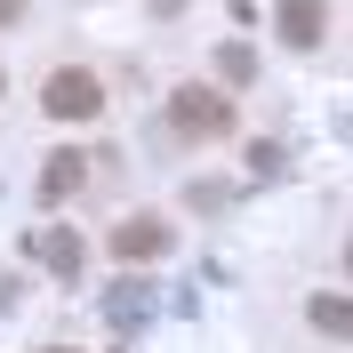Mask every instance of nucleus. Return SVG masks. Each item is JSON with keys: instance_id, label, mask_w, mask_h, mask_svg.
<instances>
[{"instance_id": "2", "label": "nucleus", "mask_w": 353, "mask_h": 353, "mask_svg": "<svg viewBox=\"0 0 353 353\" xmlns=\"http://www.w3.org/2000/svg\"><path fill=\"white\" fill-rule=\"evenodd\" d=\"M41 105L57 112V121H97V112H105V88H97V72L65 65V72H48V88H41Z\"/></svg>"}, {"instance_id": "6", "label": "nucleus", "mask_w": 353, "mask_h": 353, "mask_svg": "<svg viewBox=\"0 0 353 353\" xmlns=\"http://www.w3.org/2000/svg\"><path fill=\"white\" fill-rule=\"evenodd\" d=\"M321 24H330L321 0H281V8H273V32H281L289 48H321Z\"/></svg>"}, {"instance_id": "8", "label": "nucleus", "mask_w": 353, "mask_h": 353, "mask_svg": "<svg viewBox=\"0 0 353 353\" xmlns=\"http://www.w3.org/2000/svg\"><path fill=\"white\" fill-rule=\"evenodd\" d=\"M305 313H313V330H321V337H353V297H337V289H321Z\"/></svg>"}, {"instance_id": "7", "label": "nucleus", "mask_w": 353, "mask_h": 353, "mask_svg": "<svg viewBox=\"0 0 353 353\" xmlns=\"http://www.w3.org/2000/svg\"><path fill=\"white\" fill-rule=\"evenodd\" d=\"M81 185H88V153H48V169H41V209L72 201Z\"/></svg>"}, {"instance_id": "10", "label": "nucleus", "mask_w": 353, "mask_h": 353, "mask_svg": "<svg viewBox=\"0 0 353 353\" xmlns=\"http://www.w3.org/2000/svg\"><path fill=\"white\" fill-rule=\"evenodd\" d=\"M8 305H17V273H0V313H8Z\"/></svg>"}, {"instance_id": "13", "label": "nucleus", "mask_w": 353, "mask_h": 353, "mask_svg": "<svg viewBox=\"0 0 353 353\" xmlns=\"http://www.w3.org/2000/svg\"><path fill=\"white\" fill-rule=\"evenodd\" d=\"M48 353H72V345H48Z\"/></svg>"}, {"instance_id": "9", "label": "nucleus", "mask_w": 353, "mask_h": 353, "mask_svg": "<svg viewBox=\"0 0 353 353\" xmlns=\"http://www.w3.org/2000/svg\"><path fill=\"white\" fill-rule=\"evenodd\" d=\"M217 72H225V88H249V81H257V48H249V41H225L217 48Z\"/></svg>"}, {"instance_id": "3", "label": "nucleus", "mask_w": 353, "mask_h": 353, "mask_svg": "<svg viewBox=\"0 0 353 353\" xmlns=\"http://www.w3.org/2000/svg\"><path fill=\"white\" fill-rule=\"evenodd\" d=\"M32 257L48 265V273H57V281L65 289H81V273H88V257H81V233H72V225H41V233H32Z\"/></svg>"}, {"instance_id": "12", "label": "nucleus", "mask_w": 353, "mask_h": 353, "mask_svg": "<svg viewBox=\"0 0 353 353\" xmlns=\"http://www.w3.org/2000/svg\"><path fill=\"white\" fill-rule=\"evenodd\" d=\"M345 273H353V241H345Z\"/></svg>"}, {"instance_id": "11", "label": "nucleus", "mask_w": 353, "mask_h": 353, "mask_svg": "<svg viewBox=\"0 0 353 353\" xmlns=\"http://www.w3.org/2000/svg\"><path fill=\"white\" fill-rule=\"evenodd\" d=\"M24 17V0H0V24H17Z\"/></svg>"}, {"instance_id": "14", "label": "nucleus", "mask_w": 353, "mask_h": 353, "mask_svg": "<svg viewBox=\"0 0 353 353\" xmlns=\"http://www.w3.org/2000/svg\"><path fill=\"white\" fill-rule=\"evenodd\" d=\"M0 88H8V81H0Z\"/></svg>"}, {"instance_id": "4", "label": "nucleus", "mask_w": 353, "mask_h": 353, "mask_svg": "<svg viewBox=\"0 0 353 353\" xmlns=\"http://www.w3.org/2000/svg\"><path fill=\"white\" fill-rule=\"evenodd\" d=\"M169 249H176V233H169V225H161V217H121V225H112V257H169Z\"/></svg>"}, {"instance_id": "5", "label": "nucleus", "mask_w": 353, "mask_h": 353, "mask_svg": "<svg viewBox=\"0 0 353 353\" xmlns=\"http://www.w3.org/2000/svg\"><path fill=\"white\" fill-rule=\"evenodd\" d=\"M97 305H105L112 330H145V321H153V281H112Z\"/></svg>"}, {"instance_id": "1", "label": "nucleus", "mask_w": 353, "mask_h": 353, "mask_svg": "<svg viewBox=\"0 0 353 353\" xmlns=\"http://www.w3.org/2000/svg\"><path fill=\"white\" fill-rule=\"evenodd\" d=\"M169 129L176 137H225L233 129V105L209 81H185V88H169Z\"/></svg>"}]
</instances>
